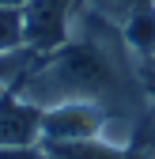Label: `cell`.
I'll return each mask as SVG.
<instances>
[{"mask_svg": "<svg viewBox=\"0 0 155 159\" xmlns=\"http://www.w3.org/2000/svg\"><path fill=\"white\" fill-rule=\"evenodd\" d=\"M110 106L95 98H68V102L46 106L42 117V144H72V140H95L102 136Z\"/></svg>", "mask_w": 155, "mask_h": 159, "instance_id": "6da1fadb", "label": "cell"}, {"mask_svg": "<svg viewBox=\"0 0 155 159\" xmlns=\"http://www.w3.org/2000/svg\"><path fill=\"white\" fill-rule=\"evenodd\" d=\"M80 0H30L23 8V27H27V49L30 53H49L72 34V15Z\"/></svg>", "mask_w": 155, "mask_h": 159, "instance_id": "7a4b0ae2", "label": "cell"}, {"mask_svg": "<svg viewBox=\"0 0 155 159\" xmlns=\"http://www.w3.org/2000/svg\"><path fill=\"white\" fill-rule=\"evenodd\" d=\"M42 117L46 110L23 95L0 98V148H23V144H42Z\"/></svg>", "mask_w": 155, "mask_h": 159, "instance_id": "3957f363", "label": "cell"}, {"mask_svg": "<svg viewBox=\"0 0 155 159\" xmlns=\"http://www.w3.org/2000/svg\"><path fill=\"white\" fill-rule=\"evenodd\" d=\"M121 38L132 53H151L155 49V0H140L132 15L121 23Z\"/></svg>", "mask_w": 155, "mask_h": 159, "instance_id": "277c9868", "label": "cell"}, {"mask_svg": "<svg viewBox=\"0 0 155 159\" xmlns=\"http://www.w3.org/2000/svg\"><path fill=\"white\" fill-rule=\"evenodd\" d=\"M49 159H125V148L106 144L102 136L95 140H72V144H46Z\"/></svg>", "mask_w": 155, "mask_h": 159, "instance_id": "5b68a950", "label": "cell"}, {"mask_svg": "<svg viewBox=\"0 0 155 159\" xmlns=\"http://www.w3.org/2000/svg\"><path fill=\"white\" fill-rule=\"evenodd\" d=\"M27 46V27H23V11L19 8H0V53L23 49Z\"/></svg>", "mask_w": 155, "mask_h": 159, "instance_id": "8992f818", "label": "cell"}, {"mask_svg": "<svg viewBox=\"0 0 155 159\" xmlns=\"http://www.w3.org/2000/svg\"><path fill=\"white\" fill-rule=\"evenodd\" d=\"M0 159H49L46 144H23V148H0Z\"/></svg>", "mask_w": 155, "mask_h": 159, "instance_id": "52a82bcc", "label": "cell"}, {"mask_svg": "<svg viewBox=\"0 0 155 159\" xmlns=\"http://www.w3.org/2000/svg\"><path fill=\"white\" fill-rule=\"evenodd\" d=\"M27 4H30V0H0V8H19V11H23Z\"/></svg>", "mask_w": 155, "mask_h": 159, "instance_id": "ba28073f", "label": "cell"}, {"mask_svg": "<svg viewBox=\"0 0 155 159\" xmlns=\"http://www.w3.org/2000/svg\"><path fill=\"white\" fill-rule=\"evenodd\" d=\"M148 57H151V72H155V49H151V53H148Z\"/></svg>", "mask_w": 155, "mask_h": 159, "instance_id": "9c48e42d", "label": "cell"}]
</instances>
